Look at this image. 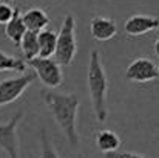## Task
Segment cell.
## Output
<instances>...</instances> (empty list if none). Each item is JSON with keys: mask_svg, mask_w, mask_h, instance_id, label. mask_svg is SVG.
I'll return each mask as SVG.
<instances>
[{"mask_svg": "<svg viewBox=\"0 0 159 158\" xmlns=\"http://www.w3.org/2000/svg\"><path fill=\"white\" fill-rule=\"evenodd\" d=\"M40 98L48 107L59 129L63 132L65 138L71 146L79 144L77 135V112H79V96L76 93H60L51 89H42Z\"/></svg>", "mask_w": 159, "mask_h": 158, "instance_id": "obj_1", "label": "cell"}, {"mask_svg": "<svg viewBox=\"0 0 159 158\" xmlns=\"http://www.w3.org/2000/svg\"><path fill=\"white\" fill-rule=\"evenodd\" d=\"M87 82H88V92H90L91 105H93L96 119L99 122H104L108 116V107H107L108 78H107L105 68L102 65L101 53L98 50H93L90 53Z\"/></svg>", "mask_w": 159, "mask_h": 158, "instance_id": "obj_2", "label": "cell"}, {"mask_svg": "<svg viewBox=\"0 0 159 158\" xmlns=\"http://www.w3.org/2000/svg\"><path fill=\"white\" fill-rule=\"evenodd\" d=\"M76 53H77L76 19L73 14H66L62 22L60 31L57 33V45H56L54 57L62 67H66L73 62Z\"/></svg>", "mask_w": 159, "mask_h": 158, "instance_id": "obj_3", "label": "cell"}, {"mask_svg": "<svg viewBox=\"0 0 159 158\" xmlns=\"http://www.w3.org/2000/svg\"><path fill=\"white\" fill-rule=\"evenodd\" d=\"M26 64L34 70L36 78L40 79V82L47 89H56L63 81L62 65L53 57H34L31 60H26Z\"/></svg>", "mask_w": 159, "mask_h": 158, "instance_id": "obj_4", "label": "cell"}, {"mask_svg": "<svg viewBox=\"0 0 159 158\" xmlns=\"http://www.w3.org/2000/svg\"><path fill=\"white\" fill-rule=\"evenodd\" d=\"M34 81L36 73H23L17 78H8L0 81V107L17 101Z\"/></svg>", "mask_w": 159, "mask_h": 158, "instance_id": "obj_5", "label": "cell"}, {"mask_svg": "<svg viewBox=\"0 0 159 158\" xmlns=\"http://www.w3.org/2000/svg\"><path fill=\"white\" fill-rule=\"evenodd\" d=\"M23 113H16L8 122L0 124V149L5 151L8 158H20L19 154V136H17V126Z\"/></svg>", "mask_w": 159, "mask_h": 158, "instance_id": "obj_6", "label": "cell"}, {"mask_svg": "<svg viewBox=\"0 0 159 158\" xmlns=\"http://www.w3.org/2000/svg\"><path fill=\"white\" fill-rule=\"evenodd\" d=\"M125 76H127L128 81L138 82V84L152 82V81L159 78L158 67L155 65L153 60H150L147 57H138L128 65V68L125 71Z\"/></svg>", "mask_w": 159, "mask_h": 158, "instance_id": "obj_7", "label": "cell"}, {"mask_svg": "<svg viewBox=\"0 0 159 158\" xmlns=\"http://www.w3.org/2000/svg\"><path fill=\"white\" fill-rule=\"evenodd\" d=\"M124 30L128 36H144L147 33H153L159 30V17L147 14L131 16L125 20Z\"/></svg>", "mask_w": 159, "mask_h": 158, "instance_id": "obj_8", "label": "cell"}, {"mask_svg": "<svg viewBox=\"0 0 159 158\" xmlns=\"http://www.w3.org/2000/svg\"><path fill=\"white\" fill-rule=\"evenodd\" d=\"M90 33L91 36L99 41V42H107L113 39L117 33V25L111 17H104V16H96L90 22Z\"/></svg>", "mask_w": 159, "mask_h": 158, "instance_id": "obj_9", "label": "cell"}, {"mask_svg": "<svg viewBox=\"0 0 159 158\" xmlns=\"http://www.w3.org/2000/svg\"><path fill=\"white\" fill-rule=\"evenodd\" d=\"M22 19H23V23L26 26L28 31H33V33H40L43 30H47L48 23H50V17L48 14L40 9V8H30L26 9L23 14H22Z\"/></svg>", "mask_w": 159, "mask_h": 158, "instance_id": "obj_10", "label": "cell"}, {"mask_svg": "<svg viewBox=\"0 0 159 158\" xmlns=\"http://www.w3.org/2000/svg\"><path fill=\"white\" fill-rule=\"evenodd\" d=\"M26 31H28V30H26V26H25V23H23L22 12H20L19 8H16L12 19L5 25V36H6L14 45L19 47L20 42H22V37L25 36Z\"/></svg>", "mask_w": 159, "mask_h": 158, "instance_id": "obj_11", "label": "cell"}, {"mask_svg": "<svg viewBox=\"0 0 159 158\" xmlns=\"http://www.w3.org/2000/svg\"><path fill=\"white\" fill-rule=\"evenodd\" d=\"M96 144L107 155V154H111V152H117L119 151V147H120V138L117 136L116 132L104 129V130H99L96 133Z\"/></svg>", "mask_w": 159, "mask_h": 158, "instance_id": "obj_12", "label": "cell"}, {"mask_svg": "<svg viewBox=\"0 0 159 158\" xmlns=\"http://www.w3.org/2000/svg\"><path fill=\"white\" fill-rule=\"evenodd\" d=\"M37 41H39V57H53L57 45V33L47 28L37 34Z\"/></svg>", "mask_w": 159, "mask_h": 158, "instance_id": "obj_13", "label": "cell"}, {"mask_svg": "<svg viewBox=\"0 0 159 158\" xmlns=\"http://www.w3.org/2000/svg\"><path fill=\"white\" fill-rule=\"evenodd\" d=\"M20 50L23 53V57L26 60H31L34 57H39V41H37V33L26 31L25 36L22 37L20 42Z\"/></svg>", "mask_w": 159, "mask_h": 158, "instance_id": "obj_14", "label": "cell"}, {"mask_svg": "<svg viewBox=\"0 0 159 158\" xmlns=\"http://www.w3.org/2000/svg\"><path fill=\"white\" fill-rule=\"evenodd\" d=\"M26 64L20 57L9 56L6 53L0 51V71H17V73H25Z\"/></svg>", "mask_w": 159, "mask_h": 158, "instance_id": "obj_15", "label": "cell"}, {"mask_svg": "<svg viewBox=\"0 0 159 158\" xmlns=\"http://www.w3.org/2000/svg\"><path fill=\"white\" fill-rule=\"evenodd\" d=\"M40 158H60L57 155V152L54 151V147L51 146L45 130L40 132Z\"/></svg>", "mask_w": 159, "mask_h": 158, "instance_id": "obj_16", "label": "cell"}, {"mask_svg": "<svg viewBox=\"0 0 159 158\" xmlns=\"http://www.w3.org/2000/svg\"><path fill=\"white\" fill-rule=\"evenodd\" d=\"M14 9H16V8H12L9 3L0 2V25H6V23L12 19Z\"/></svg>", "mask_w": 159, "mask_h": 158, "instance_id": "obj_17", "label": "cell"}, {"mask_svg": "<svg viewBox=\"0 0 159 158\" xmlns=\"http://www.w3.org/2000/svg\"><path fill=\"white\" fill-rule=\"evenodd\" d=\"M105 158H145L139 154H134V152H111V154H107Z\"/></svg>", "mask_w": 159, "mask_h": 158, "instance_id": "obj_18", "label": "cell"}, {"mask_svg": "<svg viewBox=\"0 0 159 158\" xmlns=\"http://www.w3.org/2000/svg\"><path fill=\"white\" fill-rule=\"evenodd\" d=\"M153 48H155V53H156V56L159 57V37L156 39V42H155V45H153Z\"/></svg>", "mask_w": 159, "mask_h": 158, "instance_id": "obj_19", "label": "cell"}, {"mask_svg": "<svg viewBox=\"0 0 159 158\" xmlns=\"http://www.w3.org/2000/svg\"><path fill=\"white\" fill-rule=\"evenodd\" d=\"M158 74H159V65H158Z\"/></svg>", "mask_w": 159, "mask_h": 158, "instance_id": "obj_20", "label": "cell"}, {"mask_svg": "<svg viewBox=\"0 0 159 158\" xmlns=\"http://www.w3.org/2000/svg\"><path fill=\"white\" fill-rule=\"evenodd\" d=\"M0 2H3V0H0Z\"/></svg>", "mask_w": 159, "mask_h": 158, "instance_id": "obj_21", "label": "cell"}, {"mask_svg": "<svg viewBox=\"0 0 159 158\" xmlns=\"http://www.w3.org/2000/svg\"><path fill=\"white\" fill-rule=\"evenodd\" d=\"M9 2H11V0H9Z\"/></svg>", "mask_w": 159, "mask_h": 158, "instance_id": "obj_22", "label": "cell"}]
</instances>
